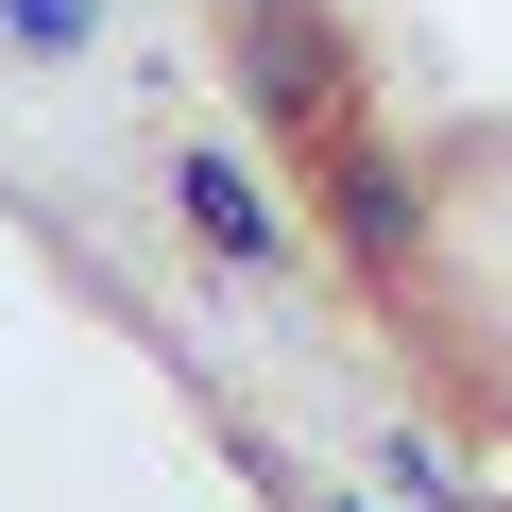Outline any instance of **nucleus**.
I'll return each mask as SVG.
<instances>
[{"label": "nucleus", "mask_w": 512, "mask_h": 512, "mask_svg": "<svg viewBox=\"0 0 512 512\" xmlns=\"http://www.w3.org/2000/svg\"><path fill=\"white\" fill-rule=\"evenodd\" d=\"M222 18H239V103L256 120H274V137H342L359 120V52H342V18H325V0H222Z\"/></svg>", "instance_id": "f257e3e1"}, {"label": "nucleus", "mask_w": 512, "mask_h": 512, "mask_svg": "<svg viewBox=\"0 0 512 512\" xmlns=\"http://www.w3.org/2000/svg\"><path fill=\"white\" fill-rule=\"evenodd\" d=\"M325 239H342V274H410L427 256V171L393 154V137H325Z\"/></svg>", "instance_id": "f03ea898"}, {"label": "nucleus", "mask_w": 512, "mask_h": 512, "mask_svg": "<svg viewBox=\"0 0 512 512\" xmlns=\"http://www.w3.org/2000/svg\"><path fill=\"white\" fill-rule=\"evenodd\" d=\"M171 205H188V239H205V256H274V239H291V222H274V188H256L239 154H188V171H171Z\"/></svg>", "instance_id": "7ed1b4c3"}, {"label": "nucleus", "mask_w": 512, "mask_h": 512, "mask_svg": "<svg viewBox=\"0 0 512 512\" xmlns=\"http://www.w3.org/2000/svg\"><path fill=\"white\" fill-rule=\"evenodd\" d=\"M0 35H18V52H86V35H103V0H0Z\"/></svg>", "instance_id": "20e7f679"}]
</instances>
